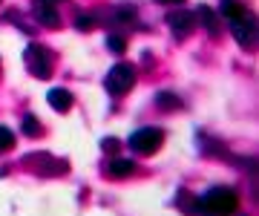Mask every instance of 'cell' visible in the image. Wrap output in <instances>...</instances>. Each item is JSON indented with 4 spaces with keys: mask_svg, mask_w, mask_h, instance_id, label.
<instances>
[{
    "mask_svg": "<svg viewBox=\"0 0 259 216\" xmlns=\"http://www.w3.org/2000/svg\"><path fill=\"white\" fill-rule=\"evenodd\" d=\"M133 84H136V69H133L130 64H115L110 69L107 81H104V87H107L110 95H124Z\"/></svg>",
    "mask_w": 259,
    "mask_h": 216,
    "instance_id": "277c9868",
    "label": "cell"
},
{
    "mask_svg": "<svg viewBox=\"0 0 259 216\" xmlns=\"http://www.w3.org/2000/svg\"><path fill=\"white\" fill-rule=\"evenodd\" d=\"M196 18L202 20L204 29H207L210 35H216V32H219V26H216V12H210L207 6H199V9H196Z\"/></svg>",
    "mask_w": 259,
    "mask_h": 216,
    "instance_id": "30bf717a",
    "label": "cell"
},
{
    "mask_svg": "<svg viewBox=\"0 0 259 216\" xmlns=\"http://www.w3.org/2000/svg\"><path fill=\"white\" fill-rule=\"evenodd\" d=\"M156 104L161 107V110H182V98L173 93H158L156 95Z\"/></svg>",
    "mask_w": 259,
    "mask_h": 216,
    "instance_id": "8fae6325",
    "label": "cell"
},
{
    "mask_svg": "<svg viewBox=\"0 0 259 216\" xmlns=\"http://www.w3.org/2000/svg\"><path fill=\"white\" fill-rule=\"evenodd\" d=\"M167 23H170V29H173V35L176 38H187L190 32H193V26H196V15L193 12H170L167 15Z\"/></svg>",
    "mask_w": 259,
    "mask_h": 216,
    "instance_id": "8992f818",
    "label": "cell"
},
{
    "mask_svg": "<svg viewBox=\"0 0 259 216\" xmlns=\"http://www.w3.org/2000/svg\"><path fill=\"white\" fill-rule=\"evenodd\" d=\"M35 15H37V20H40V23H47V26H58V12L52 9V6H49L47 0H37L35 3Z\"/></svg>",
    "mask_w": 259,
    "mask_h": 216,
    "instance_id": "9c48e42d",
    "label": "cell"
},
{
    "mask_svg": "<svg viewBox=\"0 0 259 216\" xmlns=\"http://www.w3.org/2000/svg\"><path fill=\"white\" fill-rule=\"evenodd\" d=\"M47 3H55V0H47Z\"/></svg>",
    "mask_w": 259,
    "mask_h": 216,
    "instance_id": "ffe728a7",
    "label": "cell"
},
{
    "mask_svg": "<svg viewBox=\"0 0 259 216\" xmlns=\"http://www.w3.org/2000/svg\"><path fill=\"white\" fill-rule=\"evenodd\" d=\"M199 205L204 207L207 216H233L236 207H239V196H236L231 188H213L202 196Z\"/></svg>",
    "mask_w": 259,
    "mask_h": 216,
    "instance_id": "6da1fadb",
    "label": "cell"
},
{
    "mask_svg": "<svg viewBox=\"0 0 259 216\" xmlns=\"http://www.w3.org/2000/svg\"><path fill=\"white\" fill-rule=\"evenodd\" d=\"M23 61H26V69L35 78H49V75H52V55H49V49H44L40 44L26 47Z\"/></svg>",
    "mask_w": 259,
    "mask_h": 216,
    "instance_id": "3957f363",
    "label": "cell"
},
{
    "mask_svg": "<svg viewBox=\"0 0 259 216\" xmlns=\"http://www.w3.org/2000/svg\"><path fill=\"white\" fill-rule=\"evenodd\" d=\"M47 101L52 110H58V113H66L69 107H72V93L69 90H64V87H55V90H49L47 93Z\"/></svg>",
    "mask_w": 259,
    "mask_h": 216,
    "instance_id": "52a82bcc",
    "label": "cell"
},
{
    "mask_svg": "<svg viewBox=\"0 0 259 216\" xmlns=\"http://www.w3.org/2000/svg\"><path fill=\"white\" fill-rule=\"evenodd\" d=\"M12 147H15V133H12L9 127H3V124H0V153L12 150Z\"/></svg>",
    "mask_w": 259,
    "mask_h": 216,
    "instance_id": "4fadbf2b",
    "label": "cell"
},
{
    "mask_svg": "<svg viewBox=\"0 0 259 216\" xmlns=\"http://www.w3.org/2000/svg\"><path fill=\"white\" fill-rule=\"evenodd\" d=\"M107 47H110L112 52H118V55H121V52L127 49V40H124V38H118V35H110V38H107Z\"/></svg>",
    "mask_w": 259,
    "mask_h": 216,
    "instance_id": "9a60e30c",
    "label": "cell"
},
{
    "mask_svg": "<svg viewBox=\"0 0 259 216\" xmlns=\"http://www.w3.org/2000/svg\"><path fill=\"white\" fill-rule=\"evenodd\" d=\"M161 141H164V133L158 127H141L130 136V150L139 153V156H153L161 147Z\"/></svg>",
    "mask_w": 259,
    "mask_h": 216,
    "instance_id": "7a4b0ae2",
    "label": "cell"
},
{
    "mask_svg": "<svg viewBox=\"0 0 259 216\" xmlns=\"http://www.w3.org/2000/svg\"><path fill=\"white\" fill-rule=\"evenodd\" d=\"M133 170H136V164L130 159H118V156H115V159L107 161V176L110 179H124V176H130Z\"/></svg>",
    "mask_w": 259,
    "mask_h": 216,
    "instance_id": "ba28073f",
    "label": "cell"
},
{
    "mask_svg": "<svg viewBox=\"0 0 259 216\" xmlns=\"http://www.w3.org/2000/svg\"><path fill=\"white\" fill-rule=\"evenodd\" d=\"M104 150L115 153V150H118V141H115V139H104Z\"/></svg>",
    "mask_w": 259,
    "mask_h": 216,
    "instance_id": "ac0fdd59",
    "label": "cell"
},
{
    "mask_svg": "<svg viewBox=\"0 0 259 216\" xmlns=\"http://www.w3.org/2000/svg\"><path fill=\"white\" fill-rule=\"evenodd\" d=\"M231 32H233V38L239 40V47L248 49L253 44V38H256V20H253V15L242 12L236 18H231Z\"/></svg>",
    "mask_w": 259,
    "mask_h": 216,
    "instance_id": "5b68a950",
    "label": "cell"
},
{
    "mask_svg": "<svg viewBox=\"0 0 259 216\" xmlns=\"http://www.w3.org/2000/svg\"><path fill=\"white\" fill-rule=\"evenodd\" d=\"M93 26H95V18H93V15H81V18H78V29H81V32H90Z\"/></svg>",
    "mask_w": 259,
    "mask_h": 216,
    "instance_id": "2e32d148",
    "label": "cell"
},
{
    "mask_svg": "<svg viewBox=\"0 0 259 216\" xmlns=\"http://www.w3.org/2000/svg\"><path fill=\"white\" fill-rule=\"evenodd\" d=\"M158 3H170V6H179L182 0H158Z\"/></svg>",
    "mask_w": 259,
    "mask_h": 216,
    "instance_id": "d6986e66",
    "label": "cell"
},
{
    "mask_svg": "<svg viewBox=\"0 0 259 216\" xmlns=\"http://www.w3.org/2000/svg\"><path fill=\"white\" fill-rule=\"evenodd\" d=\"M23 133L26 136H40V124H37V118L32 113L23 115Z\"/></svg>",
    "mask_w": 259,
    "mask_h": 216,
    "instance_id": "5bb4252c",
    "label": "cell"
},
{
    "mask_svg": "<svg viewBox=\"0 0 259 216\" xmlns=\"http://www.w3.org/2000/svg\"><path fill=\"white\" fill-rule=\"evenodd\" d=\"M242 12H245V6H242L239 0H222V15H228V20L242 15Z\"/></svg>",
    "mask_w": 259,
    "mask_h": 216,
    "instance_id": "7c38bea8",
    "label": "cell"
},
{
    "mask_svg": "<svg viewBox=\"0 0 259 216\" xmlns=\"http://www.w3.org/2000/svg\"><path fill=\"white\" fill-rule=\"evenodd\" d=\"M133 18H136V9H130V6L115 12V20H133Z\"/></svg>",
    "mask_w": 259,
    "mask_h": 216,
    "instance_id": "e0dca14e",
    "label": "cell"
}]
</instances>
